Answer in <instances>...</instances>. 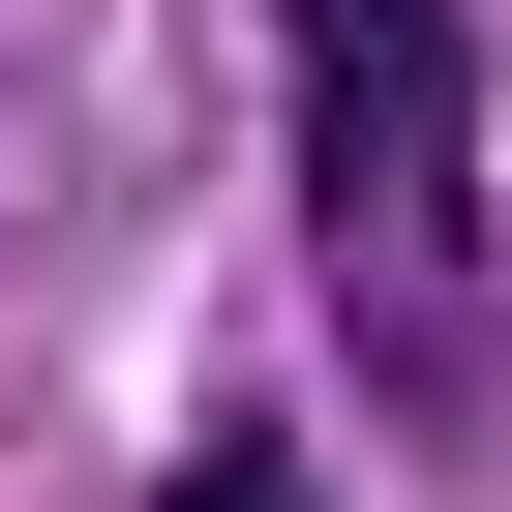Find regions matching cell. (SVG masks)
<instances>
[{
    "mask_svg": "<svg viewBox=\"0 0 512 512\" xmlns=\"http://www.w3.org/2000/svg\"><path fill=\"white\" fill-rule=\"evenodd\" d=\"M302 61V272L392 422H482V31L452 0H272Z\"/></svg>",
    "mask_w": 512,
    "mask_h": 512,
    "instance_id": "obj_1",
    "label": "cell"
},
{
    "mask_svg": "<svg viewBox=\"0 0 512 512\" xmlns=\"http://www.w3.org/2000/svg\"><path fill=\"white\" fill-rule=\"evenodd\" d=\"M151 512H302V452H272V422H181V482H151Z\"/></svg>",
    "mask_w": 512,
    "mask_h": 512,
    "instance_id": "obj_2",
    "label": "cell"
}]
</instances>
